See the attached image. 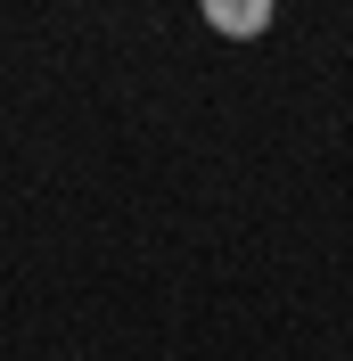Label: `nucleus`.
<instances>
[{
	"label": "nucleus",
	"instance_id": "obj_1",
	"mask_svg": "<svg viewBox=\"0 0 353 361\" xmlns=\"http://www.w3.org/2000/svg\"><path fill=\"white\" fill-rule=\"evenodd\" d=\"M198 8H205L214 33H230V42H255V33L271 25V0H198Z\"/></svg>",
	"mask_w": 353,
	"mask_h": 361
}]
</instances>
